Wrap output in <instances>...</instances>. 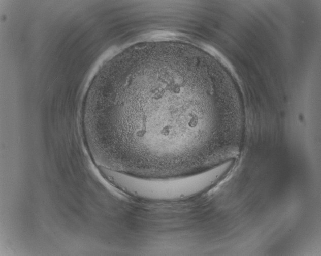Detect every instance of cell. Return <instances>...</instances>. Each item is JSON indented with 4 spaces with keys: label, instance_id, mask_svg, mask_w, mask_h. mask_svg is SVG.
Here are the masks:
<instances>
[{
    "label": "cell",
    "instance_id": "6da1fadb",
    "mask_svg": "<svg viewBox=\"0 0 321 256\" xmlns=\"http://www.w3.org/2000/svg\"><path fill=\"white\" fill-rule=\"evenodd\" d=\"M170 71L145 68L123 86L112 132L115 152L162 164L188 155L191 144L178 108L181 80L174 74L170 77Z\"/></svg>",
    "mask_w": 321,
    "mask_h": 256
},
{
    "label": "cell",
    "instance_id": "7a4b0ae2",
    "mask_svg": "<svg viewBox=\"0 0 321 256\" xmlns=\"http://www.w3.org/2000/svg\"><path fill=\"white\" fill-rule=\"evenodd\" d=\"M229 168L224 163L192 175L144 178L99 166L103 176L120 189L136 197L160 200L179 199L197 194L212 185Z\"/></svg>",
    "mask_w": 321,
    "mask_h": 256
}]
</instances>
